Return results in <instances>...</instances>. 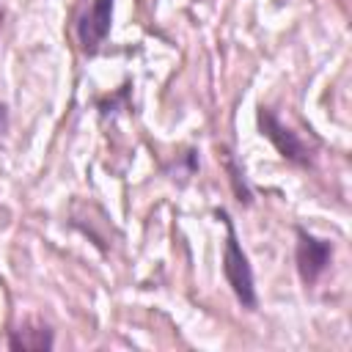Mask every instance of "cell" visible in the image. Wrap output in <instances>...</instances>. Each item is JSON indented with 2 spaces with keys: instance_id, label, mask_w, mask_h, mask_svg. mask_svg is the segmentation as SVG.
<instances>
[{
  "instance_id": "obj_1",
  "label": "cell",
  "mask_w": 352,
  "mask_h": 352,
  "mask_svg": "<svg viewBox=\"0 0 352 352\" xmlns=\"http://www.w3.org/2000/svg\"><path fill=\"white\" fill-rule=\"evenodd\" d=\"M217 217L223 220L226 226V253H223V275L231 286V292L236 294V300L248 308H256V286H253V270H250V261L245 256V250L239 248V239H236V231H234V223L228 217V212H217Z\"/></svg>"
},
{
  "instance_id": "obj_6",
  "label": "cell",
  "mask_w": 352,
  "mask_h": 352,
  "mask_svg": "<svg viewBox=\"0 0 352 352\" xmlns=\"http://www.w3.org/2000/svg\"><path fill=\"white\" fill-rule=\"evenodd\" d=\"M3 129H6V107L0 104V132H3Z\"/></svg>"
},
{
  "instance_id": "obj_2",
  "label": "cell",
  "mask_w": 352,
  "mask_h": 352,
  "mask_svg": "<svg viewBox=\"0 0 352 352\" xmlns=\"http://www.w3.org/2000/svg\"><path fill=\"white\" fill-rule=\"evenodd\" d=\"M256 118H258L261 135L278 148V154H280L283 160H289V162H294V165H308V162H311L305 143L297 138V132H292L289 126H283V124L278 121V116H275L270 107H258V116H256Z\"/></svg>"
},
{
  "instance_id": "obj_7",
  "label": "cell",
  "mask_w": 352,
  "mask_h": 352,
  "mask_svg": "<svg viewBox=\"0 0 352 352\" xmlns=\"http://www.w3.org/2000/svg\"><path fill=\"white\" fill-rule=\"evenodd\" d=\"M0 22H3V14H0Z\"/></svg>"
},
{
  "instance_id": "obj_3",
  "label": "cell",
  "mask_w": 352,
  "mask_h": 352,
  "mask_svg": "<svg viewBox=\"0 0 352 352\" xmlns=\"http://www.w3.org/2000/svg\"><path fill=\"white\" fill-rule=\"evenodd\" d=\"M110 22H113V0H94L77 25V36L85 55H94L104 44L110 33Z\"/></svg>"
},
{
  "instance_id": "obj_4",
  "label": "cell",
  "mask_w": 352,
  "mask_h": 352,
  "mask_svg": "<svg viewBox=\"0 0 352 352\" xmlns=\"http://www.w3.org/2000/svg\"><path fill=\"white\" fill-rule=\"evenodd\" d=\"M330 242L327 239H319L308 231H297V270H300V278L305 283H314L330 264Z\"/></svg>"
},
{
  "instance_id": "obj_5",
  "label": "cell",
  "mask_w": 352,
  "mask_h": 352,
  "mask_svg": "<svg viewBox=\"0 0 352 352\" xmlns=\"http://www.w3.org/2000/svg\"><path fill=\"white\" fill-rule=\"evenodd\" d=\"M52 336L47 327H19L11 336V349H50Z\"/></svg>"
}]
</instances>
